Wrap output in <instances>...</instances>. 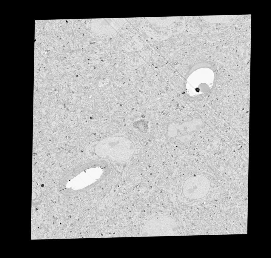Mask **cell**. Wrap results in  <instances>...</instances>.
<instances>
[{"label":"cell","instance_id":"cell-1","mask_svg":"<svg viewBox=\"0 0 271 258\" xmlns=\"http://www.w3.org/2000/svg\"><path fill=\"white\" fill-rule=\"evenodd\" d=\"M96 152L99 157L117 162L125 161L132 157L135 151L133 142L124 136H112L98 143Z\"/></svg>","mask_w":271,"mask_h":258},{"label":"cell","instance_id":"cell-2","mask_svg":"<svg viewBox=\"0 0 271 258\" xmlns=\"http://www.w3.org/2000/svg\"><path fill=\"white\" fill-rule=\"evenodd\" d=\"M178 225L175 220L165 215L155 216L147 221L143 227V236H176Z\"/></svg>","mask_w":271,"mask_h":258}]
</instances>
